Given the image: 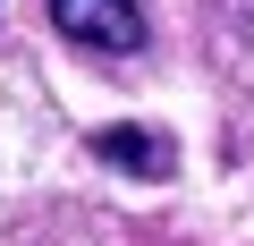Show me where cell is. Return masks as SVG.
Wrapping results in <instances>:
<instances>
[{
	"mask_svg": "<svg viewBox=\"0 0 254 246\" xmlns=\"http://www.w3.org/2000/svg\"><path fill=\"white\" fill-rule=\"evenodd\" d=\"M93 162H119V170H136V178H170V136L161 128H93Z\"/></svg>",
	"mask_w": 254,
	"mask_h": 246,
	"instance_id": "2",
	"label": "cell"
},
{
	"mask_svg": "<svg viewBox=\"0 0 254 246\" xmlns=\"http://www.w3.org/2000/svg\"><path fill=\"white\" fill-rule=\"evenodd\" d=\"M51 26L85 51H144V0H51Z\"/></svg>",
	"mask_w": 254,
	"mask_h": 246,
	"instance_id": "1",
	"label": "cell"
}]
</instances>
